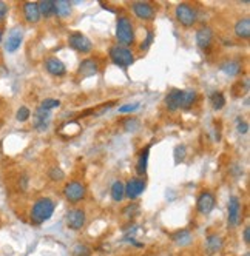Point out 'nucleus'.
I'll return each mask as SVG.
<instances>
[{
  "instance_id": "nucleus-23",
  "label": "nucleus",
  "mask_w": 250,
  "mask_h": 256,
  "mask_svg": "<svg viewBox=\"0 0 250 256\" xmlns=\"http://www.w3.org/2000/svg\"><path fill=\"white\" fill-rule=\"evenodd\" d=\"M148 150H150V147H146L144 150L140 152V156L138 159L136 170H138L139 174H146V172H147V166H148Z\"/></svg>"
},
{
  "instance_id": "nucleus-18",
  "label": "nucleus",
  "mask_w": 250,
  "mask_h": 256,
  "mask_svg": "<svg viewBox=\"0 0 250 256\" xmlns=\"http://www.w3.org/2000/svg\"><path fill=\"white\" fill-rule=\"evenodd\" d=\"M98 72V62L93 60V59H86L80 64L79 66V74L82 78H90L93 74H96Z\"/></svg>"
},
{
  "instance_id": "nucleus-21",
  "label": "nucleus",
  "mask_w": 250,
  "mask_h": 256,
  "mask_svg": "<svg viewBox=\"0 0 250 256\" xmlns=\"http://www.w3.org/2000/svg\"><path fill=\"white\" fill-rule=\"evenodd\" d=\"M206 247H207L210 254L218 253L222 248V238L220 234H210V236H207Z\"/></svg>"
},
{
  "instance_id": "nucleus-13",
  "label": "nucleus",
  "mask_w": 250,
  "mask_h": 256,
  "mask_svg": "<svg viewBox=\"0 0 250 256\" xmlns=\"http://www.w3.org/2000/svg\"><path fill=\"white\" fill-rule=\"evenodd\" d=\"M50 120H51L50 112H46V110H44L40 106L36 110V114H34V126H36V130H39V132L46 130Z\"/></svg>"
},
{
  "instance_id": "nucleus-33",
  "label": "nucleus",
  "mask_w": 250,
  "mask_h": 256,
  "mask_svg": "<svg viewBox=\"0 0 250 256\" xmlns=\"http://www.w3.org/2000/svg\"><path fill=\"white\" fill-rule=\"evenodd\" d=\"M50 178L52 179V180H62L64 178H65V174H64V172L60 170V168H58V167H54L51 172H50Z\"/></svg>"
},
{
  "instance_id": "nucleus-27",
  "label": "nucleus",
  "mask_w": 250,
  "mask_h": 256,
  "mask_svg": "<svg viewBox=\"0 0 250 256\" xmlns=\"http://www.w3.org/2000/svg\"><path fill=\"white\" fill-rule=\"evenodd\" d=\"M124 194H125V186L122 184L120 180H116L114 184L112 186V198H113V200H114V202H119V200H122Z\"/></svg>"
},
{
  "instance_id": "nucleus-32",
  "label": "nucleus",
  "mask_w": 250,
  "mask_h": 256,
  "mask_svg": "<svg viewBox=\"0 0 250 256\" xmlns=\"http://www.w3.org/2000/svg\"><path fill=\"white\" fill-rule=\"evenodd\" d=\"M139 108V104L134 102V104H127V105H122L119 106V113H133Z\"/></svg>"
},
{
  "instance_id": "nucleus-28",
  "label": "nucleus",
  "mask_w": 250,
  "mask_h": 256,
  "mask_svg": "<svg viewBox=\"0 0 250 256\" xmlns=\"http://www.w3.org/2000/svg\"><path fill=\"white\" fill-rule=\"evenodd\" d=\"M210 100H212V105H213V108H215V110H221L226 105V98H224V94L221 93V91L213 93L210 96Z\"/></svg>"
},
{
  "instance_id": "nucleus-16",
  "label": "nucleus",
  "mask_w": 250,
  "mask_h": 256,
  "mask_svg": "<svg viewBox=\"0 0 250 256\" xmlns=\"http://www.w3.org/2000/svg\"><path fill=\"white\" fill-rule=\"evenodd\" d=\"M24 16L25 20L30 24H38L40 20V12H39V6L34 2H26L24 5Z\"/></svg>"
},
{
  "instance_id": "nucleus-4",
  "label": "nucleus",
  "mask_w": 250,
  "mask_h": 256,
  "mask_svg": "<svg viewBox=\"0 0 250 256\" xmlns=\"http://www.w3.org/2000/svg\"><path fill=\"white\" fill-rule=\"evenodd\" d=\"M85 193H86L85 186L79 180L70 182V184H66L64 188V196L66 198V200H70V202H73V204L82 200L85 198Z\"/></svg>"
},
{
  "instance_id": "nucleus-5",
  "label": "nucleus",
  "mask_w": 250,
  "mask_h": 256,
  "mask_svg": "<svg viewBox=\"0 0 250 256\" xmlns=\"http://www.w3.org/2000/svg\"><path fill=\"white\" fill-rule=\"evenodd\" d=\"M176 19L180 20V24L182 26L190 28L196 22V11L192 6H188L186 4H181V5L176 6Z\"/></svg>"
},
{
  "instance_id": "nucleus-39",
  "label": "nucleus",
  "mask_w": 250,
  "mask_h": 256,
  "mask_svg": "<svg viewBox=\"0 0 250 256\" xmlns=\"http://www.w3.org/2000/svg\"><path fill=\"white\" fill-rule=\"evenodd\" d=\"M2 40H4V34H2V31H0V44H2Z\"/></svg>"
},
{
  "instance_id": "nucleus-19",
  "label": "nucleus",
  "mask_w": 250,
  "mask_h": 256,
  "mask_svg": "<svg viewBox=\"0 0 250 256\" xmlns=\"http://www.w3.org/2000/svg\"><path fill=\"white\" fill-rule=\"evenodd\" d=\"M235 34L240 39H248L250 38V19L248 17H244V19H240L235 24Z\"/></svg>"
},
{
  "instance_id": "nucleus-7",
  "label": "nucleus",
  "mask_w": 250,
  "mask_h": 256,
  "mask_svg": "<svg viewBox=\"0 0 250 256\" xmlns=\"http://www.w3.org/2000/svg\"><path fill=\"white\" fill-rule=\"evenodd\" d=\"M228 227L235 228L241 222V200L236 196H232L228 199Z\"/></svg>"
},
{
  "instance_id": "nucleus-38",
  "label": "nucleus",
  "mask_w": 250,
  "mask_h": 256,
  "mask_svg": "<svg viewBox=\"0 0 250 256\" xmlns=\"http://www.w3.org/2000/svg\"><path fill=\"white\" fill-rule=\"evenodd\" d=\"M242 236H244V242L248 246V244H250V227H248V226H246V227H244V233H242Z\"/></svg>"
},
{
  "instance_id": "nucleus-11",
  "label": "nucleus",
  "mask_w": 250,
  "mask_h": 256,
  "mask_svg": "<svg viewBox=\"0 0 250 256\" xmlns=\"http://www.w3.org/2000/svg\"><path fill=\"white\" fill-rule=\"evenodd\" d=\"M196 207H198V212L201 214H208L213 210V207H215V196L210 192H202L198 196V204H196Z\"/></svg>"
},
{
  "instance_id": "nucleus-40",
  "label": "nucleus",
  "mask_w": 250,
  "mask_h": 256,
  "mask_svg": "<svg viewBox=\"0 0 250 256\" xmlns=\"http://www.w3.org/2000/svg\"><path fill=\"white\" fill-rule=\"evenodd\" d=\"M242 256H250V252H246V253H244Z\"/></svg>"
},
{
  "instance_id": "nucleus-8",
  "label": "nucleus",
  "mask_w": 250,
  "mask_h": 256,
  "mask_svg": "<svg viewBox=\"0 0 250 256\" xmlns=\"http://www.w3.org/2000/svg\"><path fill=\"white\" fill-rule=\"evenodd\" d=\"M85 212L80 210V208H73L70 210L65 216V222H66V227L71 228V230H80L84 226H85Z\"/></svg>"
},
{
  "instance_id": "nucleus-15",
  "label": "nucleus",
  "mask_w": 250,
  "mask_h": 256,
  "mask_svg": "<svg viewBox=\"0 0 250 256\" xmlns=\"http://www.w3.org/2000/svg\"><path fill=\"white\" fill-rule=\"evenodd\" d=\"M213 40V32L208 26H202L198 32H196V44L201 50H207L212 45Z\"/></svg>"
},
{
  "instance_id": "nucleus-1",
  "label": "nucleus",
  "mask_w": 250,
  "mask_h": 256,
  "mask_svg": "<svg viewBox=\"0 0 250 256\" xmlns=\"http://www.w3.org/2000/svg\"><path fill=\"white\" fill-rule=\"evenodd\" d=\"M54 208H56L54 202H52V200L48 199V198H42L39 200H36V204L31 208V221L36 226L44 224L45 221H48V219L52 216Z\"/></svg>"
},
{
  "instance_id": "nucleus-3",
  "label": "nucleus",
  "mask_w": 250,
  "mask_h": 256,
  "mask_svg": "<svg viewBox=\"0 0 250 256\" xmlns=\"http://www.w3.org/2000/svg\"><path fill=\"white\" fill-rule=\"evenodd\" d=\"M110 59L113 60L114 65L122 66V68H127L134 62L133 52L128 48L120 46V45H114L110 48Z\"/></svg>"
},
{
  "instance_id": "nucleus-24",
  "label": "nucleus",
  "mask_w": 250,
  "mask_h": 256,
  "mask_svg": "<svg viewBox=\"0 0 250 256\" xmlns=\"http://www.w3.org/2000/svg\"><path fill=\"white\" fill-rule=\"evenodd\" d=\"M172 240L178 244V246H187L192 242V233L188 230H181L172 236Z\"/></svg>"
},
{
  "instance_id": "nucleus-14",
  "label": "nucleus",
  "mask_w": 250,
  "mask_h": 256,
  "mask_svg": "<svg viewBox=\"0 0 250 256\" xmlns=\"http://www.w3.org/2000/svg\"><path fill=\"white\" fill-rule=\"evenodd\" d=\"M45 68L52 76H64L66 72V68H65L64 62L60 59H58V58H48L45 60Z\"/></svg>"
},
{
  "instance_id": "nucleus-20",
  "label": "nucleus",
  "mask_w": 250,
  "mask_h": 256,
  "mask_svg": "<svg viewBox=\"0 0 250 256\" xmlns=\"http://www.w3.org/2000/svg\"><path fill=\"white\" fill-rule=\"evenodd\" d=\"M221 71L226 72L227 76L234 78V76H238L240 71H241V64L238 60H226L221 64Z\"/></svg>"
},
{
  "instance_id": "nucleus-25",
  "label": "nucleus",
  "mask_w": 250,
  "mask_h": 256,
  "mask_svg": "<svg viewBox=\"0 0 250 256\" xmlns=\"http://www.w3.org/2000/svg\"><path fill=\"white\" fill-rule=\"evenodd\" d=\"M196 100V91L194 90H186L182 91V98H181V106L180 108H190Z\"/></svg>"
},
{
  "instance_id": "nucleus-31",
  "label": "nucleus",
  "mask_w": 250,
  "mask_h": 256,
  "mask_svg": "<svg viewBox=\"0 0 250 256\" xmlns=\"http://www.w3.org/2000/svg\"><path fill=\"white\" fill-rule=\"evenodd\" d=\"M60 106V100L59 99H45L40 104V108L46 110V112H51L52 108H59Z\"/></svg>"
},
{
  "instance_id": "nucleus-22",
  "label": "nucleus",
  "mask_w": 250,
  "mask_h": 256,
  "mask_svg": "<svg viewBox=\"0 0 250 256\" xmlns=\"http://www.w3.org/2000/svg\"><path fill=\"white\" fill-rule=\"evenodd\" d=\"M39 6V12H40V17H51V16H54L56 14V5L52 0H44V2H39L38 4Z\"/></svg>"
},
{
  "instance_id": "nucleus-36",
  "label": "nucleus",
  "mask_w": 250,
  "mask_h": 256,
  "mask_svg": "<svg viewBox=\"0 0 250 256\" xmlns=\"http://www.w3.org/2000/svg\"><path fill=\"white\" fill-rule=\"evenodd\" d=\"M152 42H153V32H152V31H148V32H147L146 44H142V50H147V48L152 45Z\"/></svg>"
},
{
  "instance_id": "nucleus-37",
  "label": "nucleus",
  "mask_w": 250,
  "mask_h": 256,
  "mask_svg": "<svg viewBox=\"0 0 250 256\" xmlns=\"http://www.w3.org/2000/svg\"><path fill=\"white\" fill-rule=\"evenodd\" d=\"M238 132L241 133V134H246L247 132H248V125H247V122H238Z\"/></svg>"
},
{
  "instance_id": "nucleus-10",
  "label": "nucleus",
  "mask_w": 250,
  "mask_h": 256,
  "mask_svg": "<svg viewBox=\"0 0 250 256\" xmlns=\"http://www.w3.org/2000/svg\"><path fill=\"white\" fill-rule=\"evenodd\" d=\"M146 190V180L142 179H138V178H133L127 182V186H125V194H127L128 199H136L138 196H140Z\"/></svg>"
},
{
  "instance_id": "nucleus-30",
  "label": "nucleus",
  "mask_w": 250,
  "mask_h": 256,
  "mask_svg": "<svg viewBox=\"0 0 250 256\" xmlns=\"http://www.w3.org/2000/svg\"><path fill=\"white\" fill-rule=\"evenodd\" d=\"M31 116V112H30V108L26 106H20L19 110H17V114H16V119L19 120V122H26Z\"/></svg>"
},
{
  "instance_id": "nucleus-12",
  "label": "nucleus",
  "mask_w": 250,
  "mask_h": 256,
  "mask_svg": "<svg viewBox=\"0 0 250 256\" xmlns=\"http://www.w3.org/2000/svg\"><path fill=\"white\" fill-rule=\"evenodd\" d=\"M132 8H133V12L139 17V19L152 20L154 17V8L147 2H136V4H133Z\"/></svg>"
},
{
  "instance_id": "nucleus-35",
  "label": "nucleus",
  "mask_w": 250,
  "mask_h": 256,
  "mask_svg": "<svg viewBox=\"0 0 250 256\" xmlns=\"http://www.w3.org/2000/svg\"><path fill=\"white\" fill-rule=\"evenodd\" d=\"M124 125H125V130H127V132H134V128H133L132 125H136V126H138L139 122H138L136 119H128V120H125Z\"/></svg>"
},
{
  "instance_id": "nucleus-6",
  "label": "nucleus",
  "mask_w": 250,
  "mask_h": 256,
  "mask_svg": "<svg viewBox=\"0 0 250 256\" xmlns=\"http://www.w3.org/2000/svg\"><path fill=\"white\" fill-rule=\"evenodd\" d=\"M68 44H70L71 48L79 51V52H90L92 48H93L92 40L88 39L86 36H84L82 32H73V34H70Z\"/></svg>"
},
{
  "instance_id": "nucleus-34",
  "label": "nucleus",
  "mask_w": 250,
  "mask_h": 256,
  "mask_svg": "<svg viewBox=\"0 0 250 256\" xmlns=\"http://www.w3.org/2000/svg\"><path fill=\"white\" fill-rule=\"evenodd\" d=\"M6 12H8V5L0 0V22H2L5 17H6Z\"/></svg>"
},
{
  "instance_id": "nucleus-17",
  "label": "nucleus",
  "mask_w": 250,
  "mask_h": 256,
  "mask_svg": "<svg viewBox=\"0 0 250 256\" xmlns=\"http://www.w3.org/2000/svg\"><path fill=\"white\" fill-rule=\"evenodd\" d=\"M181 98H182V90H172L166 98V105L170 112H176L181 106Z\"/></svg>"
},
{
  "instance_id": "nucleus-26",
  "label": "nucleus",
  "mask_w": 250,
  "mask_h": 256,
  "mask_svg": "<svg viewBox=\"0 0 250 256\" xmlns=\"http://www.w3.org/2000/svg\"><path fill=\"white\" fill-rule=\"evenodd\" d=\"M56 5V14H59L60 17H68L71 14V2L68 0H58L54 2Z\"/></svg>"
},
{
  "instance_id": "nucleus-9",
  "label": "nucleus",
  "mask_w": 250,
  "mask_h": 256,
  "mask_svg": "<svg viewBox=\"0 0 250 256\" xmlns=\"http://www.w3.org/2000/svg\"><path fill=\"white\" fill-rule=\"evenodd\" d=\"M22 40H24V30L20 26L12 28L8 34V39L5 40V50L8 52H16L20 48Z\"/></svg>"
},
{
  "instance_id": "nucleus-2",
  "label": "nucleus",
  "mask_w": 250,
  "mask_h": 256,
  "mask_svg": "<svg viewBox=\"0 0 250 256\" xmlns=\"http://www.w3.org/2000/svg\"><path fill=\"white\" fill-rule=\"evenodd\" d=\"M116 39L120 46L127 48L134 42V31H133V24L128 17H119L116 24Z\"/></svg>"
},
{
  "instance_id": "nucleus-29",
  "label": "nucleus",
  "mask_w": 250,
  "mask_h": 256,
  "mask_svg": "<svg viewBox=\"0 0 250 256\" xmlns=\"http://www.w3.org/2000/svg\"><path fill=\"white\" fill-rule=\"evenodd\" d=\"M73 254L74 256H92V250L85 244H76L73 248Z\"/></svg>"
}]
</instances>
